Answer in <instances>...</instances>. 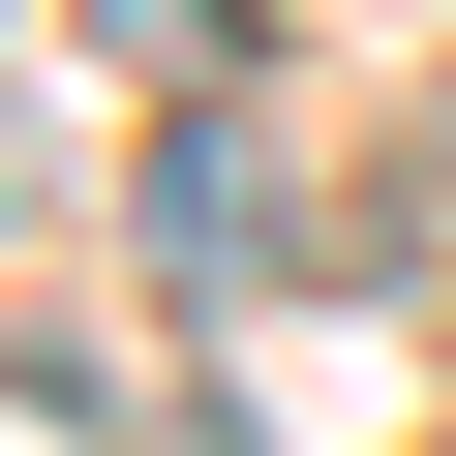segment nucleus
I'll return each mask as SVG.
<instances>
[{
	"mask_svg": "<svg viewBox=\"0 0 456 456\" xmlns=\"http://www.w3.org/2000/svg\"><path fill=\"white\" fill-rule=\"evenodd\" d=\"M152 244H183V274H244V244H274V152H244V122H183V152H152Z\"/></svg>",
	"mask_w": 456,
	"mask_h": 456,
	"instance_id": "nucleus-1",
	"label": "nucleus"
}]
</instances>
